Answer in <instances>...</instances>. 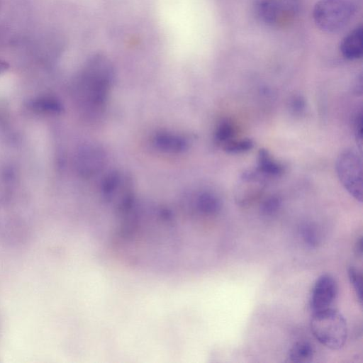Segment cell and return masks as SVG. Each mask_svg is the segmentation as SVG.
<instances>
[{"mask_svg": "<svg viewBox=\"0 0 363 363\" xmlns=\"http://www.w3.org/2000/svg\"><path fill=\"white\" fill-rule=\"evenodd\" d=\"M113 78V69L109 60L96 54L86 63L80 78L85 101L92 111L100 110L105 104Z\"/></svg>", "mask_w": 363, "mask_h": 363, "instance_id": "1", "label": "cell"}, {"mask_svg": "<svg viewBox=\"0 0 363 363\" xmlns=\"http://www.w3.org/2000/svg\"><path fill=\"white\" fill-rule=\"evenodd\" d=\"M310 325L315 339L326 347L337 350L345 345L347 336L346 320L335 308L312 313Z\"/></svg>", "mask_w": 363, "mask_h": 363, "instance_id": "2", "label": "cell"}, {"mask_svg": "<svg viewBox=\"0 0 363 363\" xmlns=\"http://www.w3.org/2000/svg\"><path fill=\"white\" fill-rule=\"evenodd\" d=\"M355 11L352 0H318L313 9V19L320 30L333 33L350 23Z\"/></svg>", "mask_w": 363, "mask_h": 363, "instance_id": "3", "label": "cell"}, {"mask_svg": "<svg viewBox=\"0 0 363 363\" xmlns=\"http://www.w3.org/2000/svg\"><path fill=\"white\" fill-rule=\"evenodd\" d=\"M362 164L361 155L354 149H346L337 157L336 171L340 182L357 201H362Z\"/></svg>", "mask_w": 363, "mask_h": 363, "instance_id": "4", "label": "cell"}, {"mask_svg": "<svg viewBox=\"0 0 363 363\" xmlns=\"http://www.w3.org/2000/svg\"><path fill=\"white\" fill-rule=\"evenodd\" d=\"M253 7L256 18L272 27L284 23L294 11L291 4L281 0H256Z\"/></svg>", "mask_w": 363, "mask_h": 363, "instance_id": "5", "label": "cell"}, {"mask_svg": "<svg viewBox=\"0 0 363 363\" xmlns=\"http://www.w3.org/2000/svg\"><path fill=\"white\" fill-rule=\"evenodd\" d=\"M337 294V284L333 277L323 274L318 277L313 287L310 299L312 313L333 308Z\"/></svg>", "mask_w": 363, "mask_h": 363, "instance_id": "6", "label": "cell"}, {"mask_svg": "<svg viewBox=\"0 0 363 363\" xmlns=\"http://www.w3.org/2000/svg\"><path fill=\"white\" fill-rule=\"evenodd\" d=\"M104 162V152L96 146L85 147L79 152L77 155V168L84 177L96 174L101 169Z\"/></svg>", "mask_w": 363, "mask_h": 363, "instance_id": "7", "label": "cell"}, {"mask_svg": "<svg viewBox=\"0 0 363 363\" xmlns=\"http://www.w3.org/2000/svg\"><path fill=\"white\" fill-rule=\"evenodd\" d=\"M340 51L348 60H356L362 57L363 29L362 26L354 28L342 39Z\"/></svg>", "mask_w": 363, "mask_h": 363, "instance_id": "8", "label": "cell"}, {"mask_svg": "<svg viewBox=\"0 0 363 363\" xmlns=\"http://www.w3.org/2000/svg\"><path fill=\"white\" fill-rule=\"evenodd\" d=\"M152 144L157 150L168 153H179L188 147L184 138L168 132L156 133L152 138Z\"/></svg>", "mask_w": 363, "mask_h": 363, "instance_id": "9", "label": "cell"}, {"mask_svg": "<svg viewBox=\"0 0 363 363\" xmlns=\"http://www.w3.org/2000/svg\"><path fill=\"white\" fill-rule=\"evenodd\" d=\"M189 208L201 216H214L221 208L219 199L212 193L202 192L194 199Z\"/></svg>", "mask_w": 363, "mask_h": 363, "instance_id": "10", "label": "cell"}, {"mask_svg": "<svg viewBox=\"0 0 363 363\" xmlns=\"http://www.w3.org/2000/svg\"><path fill=\"white\" fill-rule=\"evenodd\" d=\"M28 106L32 111L46 115H58L63 111L60 101L50 95L36 96L28 101Z\"/></svg>", "mask_w": 363, "mask_h": 363, "instance_id": "11", "label": "cell"}, {"mask_svg": "<svg viewBox=\"0 0 363 363\" xmlns=\"http://www.w3.org/2000/svg\"><path fill=\"white\" fill-rule=\"evenodd\" d=\"M313 355V345L307 341H299L290 349L289 359L292 362H307L311 360Z\"/></svg>", "mask_w": 363, "mask_h": 363, "instance_id": "12", "label": "cell"}, {"mask_svg": "<svg viewBox=\"0 0 363 363\" xmlns=\"http://www.w3.org/2000/svg\"><path fill=\"white\" fill-rule=\"evenodd\" d=\"M258 167L262 172L271 176H278L283 172V167L263 149L259 152Z\"/></svg>", "mask_w": 363, "mask_h": 363, "instance_id": "13", "label": "cell"}, {"mask_svg": "<svg viewBox=\"0 0 363 363\" xmlns=\"http://www.w3.org/2000/svg\"><path fill=\"white\" fill-rule=\"evenodd\" d=\"M253 145L254 143L251 139L245 138L240 140H230L223 145V148L228 152L240 153L251 150Z\"/></svg>", "mask_w": 363, "mask_h": 363, "instance_id": "14", "label": "cell"}, {"mask_svg": "<svg viewBox=\"0 0 363 363\" xmlns=\"http://www.w3.org/2000/svg\"><path fill=\"white\" fill-rule=\"evenodd\" d=\"M234 128L228 121H222L216 130V139L223 145L230 141L233 135Z\"/></svg>", "mask_w": 363, "mask_h": 363, "instance_id": "15", "label": "cell"}, {"mask_svg": "<svg viewBox=\"0 0 363 363\" xmlns=\"http://www.w3.org/2000/svg\"><path fill=\"white\" fill-rule=\"evenodd\" d=\"M348 277L352 284L357 297L359 302H362V274L354 267H350L348 270Z\"/></svg>", "mask_w": 363, "mask_h": 363, "instance_id": "16", "label": "cell"}, {"mask_svg": "<svg viewBox=\"0 0 363 363\" xmlns=\"http://www.w3.org/2000/svg\"><path fill=\"white\" fill-rule=\"evenodd\" d=\"M302 236L305 242L311 247H315L319 242L317 232L311 226L306 225L302 229Z\"/></svg>", "mask_w": 363, "mask_h": 363, "instance_id": "17", "label": "cell"}, {"mask_svg": "<svg viewBox=\"0 0 363 363\" xmlns=\"http://www.w3.org/2000/svg\"><path fill=\"white\" fill-rule=\"evenodd\" d=\"M280 206V201L277 198L272 197L267 199L262 206V211L264 214L272 215L277 212Z\"/></svg>", "mask_w": 363, "mask_h": 363, "instance_id": "18", "label": "cell"}, {"mask_svg": "<svg viewBox=\"0 0 363 363\" xmlns=\"http://www.w3.org/2000/svg\"><path fill=\"white\" fill-rule=\"evenodd\" d=\"M355 137L357 140L358 145L362 150V116L360 113L356 118L354 125Z\"/></svg>", "mask_w": 363, "mask_h": 363, "instance_id": "19", "label": "cell"}, {"mask_svg": "<svg viewBox=\"0 0 363 363\" xmlns=\"http://www.w3.org/2000/svg\"><path fill=\"white\" fill-rule=\"evenodd\" d=\"M9 67L7 62L0 60V74L6 72Z\"/></svg>", "mask_w": 363, "mask_h": 363, "instance_id": "20", "label": "cell"}, {"mask_svg": "<svg viewBox=\"0 0 363 363\" xmlns=\"http://www.w3.org/2000/svg\"><path fill=\"white\" fill-rule=\"evenodd\" d=\"M362 238H359V239L357 241V243L356 245V251H357V254H359L360 255H362Z\"/></svg>", "mask_w": 363, "mask_h": 363, "instance_id": "21", "label": "cell"}]
</instances>
